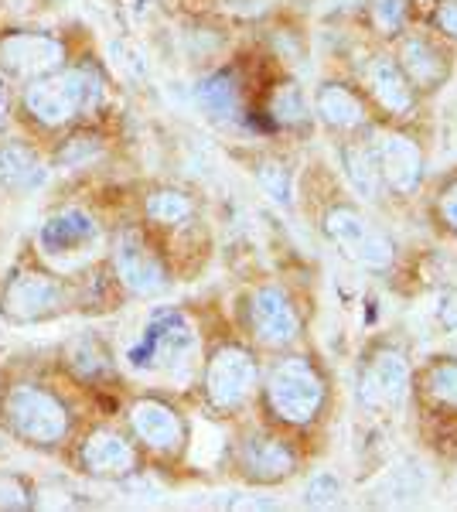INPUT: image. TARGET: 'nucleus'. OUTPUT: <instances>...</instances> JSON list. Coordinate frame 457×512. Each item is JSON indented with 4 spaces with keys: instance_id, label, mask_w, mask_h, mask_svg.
Wrapping results in <instances>:
<instances>
[{
    "instance_id": "nucleus-15",
    "label": "nucleus",
    "mask_w": 457,
    "mask_h": 512,
    "mask_svg": "<svg viewBox=\"0 0 457 512\" xmlns=\"http://www.w3.org/2000/svg\"><path fill=\"white\" fill-rule=\"evenodd\" d=\"M365 82H369V93L376 96L389 113L413 110V82L406 79L400 62H393L389 55L369 59V65H365Z\"/></svg>"
},
{
    "instance_id": "nucleus-14",
    "label": "nucleus",
    "mask_w": 457,
    "mask_h": 512,
    "mask_svg": "<svg viewBox=\"0 0 457 512\" xmlns=\"http://www.w3.org/2000/svg\"><path fill=\"white\" fill-rule=\"evenodd\" d=\"M96 222L86 216V212H58L41 226L38 243L48 256H69V253H82L89 243H96Z\"/></svg>"
},
{
    "instance_id": "nucleus-16",
    "label": "nucleus",
    "mask_w": 457,
    "mask_h": 512,
    "mask_svg": "<svg viewBox=\"0 0 457 512\" xmlns=\"http://www.w3.org/2000/svg\"><path fill=\"white\" fill-rule=\"evenodd\" d=\"M243 468L256 482H280V478H287L297 468V458L284 441L256 434L243 444Z\"/></svg>"
},
{
    "instance_id": "nucleus-18",
    "label": "nucleus",
    "mask_w": 457,
    "mask_h": 512,
    "mask_svg": "<svg viewBox=\"0 0 457 512\" xmlns=\"http://www.w3.org/2000/svg\"><path fill=\"white\" fill-rule=\"evenodd\" d=\"M48 168L31 147L24 144H4L0 147V185L11 192H35L45 185Z\"/></svg>"
},
{
    "instance_id": "nucleus-11",
    "label": "nucleus",
    "mask_w": 457,
    "mask_h": 512,
    "mask_svg": "<svg viewBox=\"0 0 457 512\" xmlns=\"http://www.w3.org/2000/svg\"><path fill=\"white\" fill-rule=\"evenodd\" d=\"M376 161H379V175L393 192L410 195L420 188L423 181V154L410 137L403 134H386L376 144Z\"/></svg>"
},
{
    "instance_id": "nucleus-3",
    "label": "nucleus",
    "mask_w": 457,
    "mask_h": 512,
    "mask_svg": "<svg viewBox=\"0 0 457 512\" xmlns=\"http://www.w3.org/2000/svg\"><path fill=\"white\" fill-rule=\"evenodd\" d=\"M267 403L287 424H307L324 403V379L307 359H284L267 379Z\"/></svg>"
},
{
    "instance_id": "nucleus-10",
    "label": "nucleus",
    "mask_w": 457,
    "mask_h": 512,
    "mask_svg": "<svg viewBox=\"0 0 457 512\" xmlns=\"http://www.w3.org/2000/svg\"><path fill=\"white\" fill-rule=\"evenodd\" d=\"M249 318H253V332L267 345H287L301 332V318H297L294 304H290V297L284 291H277V287H260V291L253 294Z\"/></svg>"
},
{
    "instance_id": "nucleus-6",
    "label": "nucleus",
    "mask_w": 457,
    "mask_h": 512,
    "mask_svg": "<svg viewBox=\"0 0 457 512\" xmlns=\"http://www.w3.org/2000/svg\"><path fill=\"white\" fill-rule=\"evenodd\" d=\"M65 59V48L55 35L45 31H7L0 35V69L18 79L48 76Z\"/></svg>"
},
{
    "instance_id": "nucleus-1",
    "label": "nucleus",
    "mask_w": 457,
    "mask_h": 512,
    "mask_svg": "<svg viewBox=\"0 0 457 512\" xmlns=\"http://www.w3.org/2000/svg\"><path fill=\"white\" fill-rule=\"evenodd\" d=\"M99 99V82L96 76L82 69H69V72H58V76H41L38 82H31L24 89V106L28 113L48 127H58V123L79 117L86 113Z\"/></svg>"
},
{
    "instance_id": "nucleus-32",
    "label": "nucleus",
    "mask_w": 457,
    "mask_h": 512,
    "mask_svg": "<svg viewBox=\"0 0 457 512\" xmlns=\"http://www.w3.org/2000/svg\"><path fill=\"white\" fill-rule=\"evenodd\" d=\"M440 321H444L447 328H454L457 332V291L444 297V304H440Z\"/></svg>"
},
{
    "instance_id": "nucleus-2",
    "label": "nucleus",
    "mask_w": 457,
    "mask_h": 512,
    "mask_svg": "<svg viewBox=\"0 0 457 512\" xmlns=\"http://www.w3.org/2000/svg\"><path fill=\"white\" fill-rule=\"evenodd\" d=\"M195 328L178 311H161L144 328L140 342L130 349V366L140 373H178L195 355Z\"/></svg>"
},
{
    "instance_id": "nucleus-27",
    "label": "nucleus",
    "mask_w": 457,
    "mask_h": 512,
    "mask_svg": "<svg viewBox=\"0 0 457 512\" xmlns=\"http://www.w3.org/2000/svg\"><path fill=\"white\" fill-rule=\"evenodd\" d=\"M273 117L280 123H301L307 117V103L297 86H284L273 96Z\"/></svg>"
},
{
    "instance_id": "nucleus-29",
    "label": "nucleus",
    "mask_w": 457,
    "mask_h": 512,
    "mask_svg": "<svg viewBox=\"0 0 457 512\" xmlns=\"http://www.w3.org/2000/svg\"><path fill=\"white\" fill-rule=\"evenodd\" d=\"M28 502V485L21 478L0 472V509H24Z\"/></svg>"
},
{
    "instance_id": "nucleus-26",
    "label": "nucleus",
    "mask_w": 457,
    "mask_h": 512,
    "mask_svg": "<svg viewBox=\"0 0 457 512\" xmlns=\"http://www.w3.org/2000/svg\"><path fill=\"white\" fill-rule=\"evenodd\" d=\"M256 181H260V188L273 202L290 205V175L280 161H263L260 168H256Z\"/></svg>"
},
{
    "instance_id": "nucleus-28",
    "label": "nucleus",
    "mask_w": 457,
    "mask_h": 512,
    "mask_svg": "<svg viewBox=\"0 0 457 512\" xmlns=\"http://www.w3.org/2000/svg\"><path fill=\"white\" fill-rule=\"evenodd\" d=\"M369 18L379 31H400L406 21V0H372Z\"/></svg>"
},
{
    "instance_id": "nucleus-7",
    "label": "nucleus",
    "mask_w": 457,
    "mask_h": 512,
    "mask_svg": "<svg viewBox=\"0 0 457 512\" xmlns=\"http://www.w3.org/2000/svg\"><path fill=\"white\" fill-rule=\"evenodd\" d=\"M256 383V362L246 349H236V345H226L212 355L209 373H205V390H209V400L219 410H232L253 393Z\"/></svg>"
},
{
    "instance_id": "nucleus-23",
    "label": "nucleus",
    "mask_w": 457,
    "mask_h": 512,
    "mask_svg": "<svg viewBox=\"0 0 457 512\" xmlns=\"http://www.w3.org/2000/svg\"><path fill=\"white\" fill-rule=\"evenodd\" d=\"M147 216L161 222V226H178L191 216V202L181 192H154L147 198Z\"/></svg>"
},
{
    "instance_id": "nucleus-19",
    "label": "nucleus",
    "mask_w": 457,
    "mask_h": 512,
    "mask_svg": "<svg viewBox=\"0 0 457 512\" xmlns=\"http://www.w3.org/2000/svg\"><path fill=\"white\" fill-rule=\"evenodd\" d=\"M400 69L406 72V79L417 82V86L434 89L447 76V62L440 59V52L430 45L427 38H406L400 48Z\"/></svg>"
},
{
    "instance_id": "nucleus-4",
    "label": "nucleus",
    "mask_w": 457,
    "mask_h": 512,
    "mask_svg": "<svg viewBox=\"0 0 457 512\" xmlns=\"http://www.w3.org/2000/svg\"><path fill=\"white\" fill-rule=\"evenodd\" d=\"M4 414L18 437L31 444H58L69 434V414H65L62 400L38 386H14L7 393Z\"/></svg>"
},
{
    "instance_id": "nucleus-13",
    "label": "nucleus",
    "mask_w": 457,
    "mask_h": 512,
    "mask_svg": "<svg viewBox=\"0 0 457 512\" xmlns=\"http://www.w3.org/2000/svg\"><path fill=\"white\" fill-rule=\"evenodd\" d=\"M130 427H134L140 441L154 451H174L185 441L181 417L161 400H137L134 407H130Z\"/></svg>"
},
{
    "instance_id": "nucleus-30",
    "label": "nucleus",
    "mask_w": 457,
    "mask_h": 512,
    "mask_svg": "<svg viewBox=\"0 0 457 512\" xmlns=\"http://www.w3.org/2000/svg\"><path fill=\"white\" fill-rule=\"evenodd\" d=\"M440 216L451 229H457V181L451 188H444V195H440Z\"/></svg>"
},
{
    "instance_id": "nucleus-31",
    "label": "nucleus",
    "mask_w": 457,
    "mask_h": 512,
    "mask_svg": "<svg viewBox=\"0 0 457 512\" xmlns=\"http://www.w3.org/2000/svg\"><path fill=\"white\" fill-rule=\"evenodd\" d=\"M437 28L457 38V4H451V0H444V4L437 7Z\"/></svg>"
},
{
    "instance_id": "nucleus-33",
    "label": "nucleus",
    "mask_w": 457,
    "mask_h": 512,
    "mask_svg": "<svg viewBox=\"0 0 457 512\" xmlns=\"http://www.w3.org/2000/svg\"><path fill=\"white\" fill-rule=\"evenodd\" d=\"M7 120V93H4V82H0V123Z\"/></svg>"
},
{
    "instance_id": "nucleus-12",
    "label": "nucleus",
    "mask_w": 457,
    "mask_h": 512,
    "mask_svg": "<svg viewBox=\"0 0 457 512\" xmlns=\"http://www.w3.org/2000/svg\"><path fill=\"white\" fill-rule=\"evenodd\" d=\"M62 304V284L45 274H18L4 291V311L14 321H35Z\"/></svg>"
},
{
    "instance_id": "nucleus-8",
    "label": "nucleus",
    "mask_w": 457,
    "mask_h": 512,
    "mask_svg": "<svg viewBox=\"0 0 457 512\" xmlns=\"http://www.w3.org/2000/svg\"><path fill=\"white\" fill-rule=\"evenodd\" d=\"M410 393V362L400 352L382 349L362 369V400L372 407H400Z\"/></svg>"
},
{
    "instance_id": "nucleus-24",
    "label": "nucleus",
    "mask_w": 457,
    "mask_h": 512,
    "mask_svg": "<svg viewBox=\"0 0 457 512\" xmlns=\"http://www.w3.org/2000/svg\"><path fill=\"white\" fill-rule=\"evenodd\" d=\"M427 390L434 400L444 403V407L457 410V362H437L427 376Z\"/></svg>"
},
{
    "instance_id": "nucleus-21",
    "label": "nucleus",
    "mask_w": 457,
    "mask_h": 512,
    "mask_svg": "<svg viewBox=\"0 0 457 512\" xmlns=\"http://www.w3.org/2000/svg\"><path fill=\"white\" fill-rule=\"evenodd\" d=\"M342 171H345L348 185H352L362 198H379L382 175H379L376 151H369V147H362V144H345L342 147Z\"/></svg>"
},
{
    "instance_id": "nucleus-20",
    "label": "nucleus",
    "mask_w": 457,
    "mask_h": 512,
    "mask_svg": "<svg viewBox=\"0 0 457 512\" xmlns=\"http://www.w3.org/2000/svg\"><path fill=\"white\" fill-rule=\"evenodd\" d=\"M318 113H321V120L335 130H355V127H362V120H365L359 96L345 86H335V82L318 93Z\"/></svg>"
},
{
    "instance_id": "nucleus-22",
    "label": "nucleus",
    "mask_w": 457,
    "mask_h": 512,
    "mask_svg": "<svg viewBox=\"0 0 457 512\" xmlns=\"http://www.w3.org/2000/svg\"><path fill=\"white\" fill-rule=\"evenodd\" d=\"M198 103H202L212 117H222V120L236 117V110H239L236 79H232L229 72H215V76H209L198 86Z\"/></svg>"
},
{
    "instance_id": "nucleus-5",
    "label": "nucleus",
    "mask_w": 457,
    "mask_h": 512,
    "mask_svg": "<svg viewBox=\"0 0 457 512\" xmlns=\"http://www.w3.org/2000/svg\"><path fill=\"white\" fill-rule=\"evenodd\" d=\"M324 233H328V239L338 250H345L352 260H359L362 267L382 270L393 260L389 239L382 236L372 222H365L355 209H345V205H338V209H331L328 216H324Z\"/></svg>"
},
{
    "instance_id": "nucleus-9",
    "label": "nucleus",
    "mask_w": 457,
    "mask_h": 512,
    "mask_svg": "<svg viewBox=\"0 0 457 512\" xmlns=\"http://www.w3.org/2000/svg\"><path fill=\"white\" fill-rule=\"evenodd\" d=\"M116 274L123 284L140 297L161 294L168 287V274H164V263L147 250V243L137 233H123L116 239Z\"/></svg>"
},
{
    "instance_id": "nucleus-17",
    "label": "nucleus",
    "mask_w": 457,
    "mask_h": 512,
    "mask_svg": "<svg viewBox=\"0 0 457 512\" xmlns=\"http://www.w3.org/2000/svg\"><path fill=\"white\" fill-rule=\"evenodd\" d=\"M79 458L89 475L113 478V475H127L130 468H134V448H130L120 434H110V431H96L89 437V441L82 444Z\"/></svg>"
},
{
    "instance_id": "nucleus-25",
    "label": "nucleus",
    "mask_w": 457,
    "mask_h": 512,
    "mask_svg": "<svg viewBox=\"0 0 457 512\" xmlns=\"http://www.w3.org/2000/svg\"><path fill=\"white\" fill-rule=\"evenodd\" d=\"M342 499V478L335 472H314L311 482L304 485L307 506H335Z\"/></svg>"
}]
</instances>
